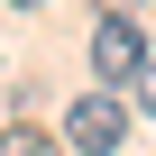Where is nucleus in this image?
<instances>
[{
	"label": "nucleus",
	"mask_w": 156,
	"mask_h": 156,
	"mask_svg": "<svg viewBox=\"0 0 156 156\" xmlns=\"http://www.w3.org/2000/svg\"><path fill=\"white\" fill-rule=\"evenodd\" d=\"M147 28L129 19V9H101L92 19V73H101V83H138V73H147Z\"/></svg>",
	"instance_id": "nucleus-1"
},
{
	"label": "nucleus",
	"mask_w": 156,
	"mask_h": 156,
	"mask_svg": "<svg viewBox=\"0 0 156 156\" xmlns=\"http://www.w3.org/2000/svg\"><path fill=\"white\" fill-rule=\"evenodd\" d=\"M110 9H138V0H110Z\"/></svg>",
	"instance_id": "nucleus-6"
},
{
	"label": "nucleus",
	"mask_w": 156,
	"mask_h": 156,
	"mask_svg": "<svg viewBox=\"0 0 156 156\" xmlns=\"http://www.w3.org/2000/svg\"><path fill=\"white\" fill-rule=\"evenodd\" d=\"M138 110L156 119V55H147V73H138Z\"/></svg>",
	"instance_id": "nucleus-4"
},
{
	"label": "nucleus",
	"mask_w": 156,
	"mask_h": 156,
	"mask_svg": "<svg viewBox=\"0 0 156 156\" xmlns=\"http://www.w3.org/2000/svg\"><path fill=\"white\" fill-rule=\"evenodd\" d=\"M119 138H129V110H119V92H101V83H92L83 101L64 110V147H83V156H110Z\"/></svg>",
	"instance_id": "nucleus-2"
},
{
	"label": "nucleus",
	"mask_w": 156,
	"mask_h": 156,
	"mask_svg": "<svg viewBox=\"0 0 156 156\" xmlns=\"http://www.w3.org/2000/svg\"><path fill=\"white\" fill-rule=\"evenodd\" d=\"M9 9H46V0H9Z\"/></svg>",
	"instance_id": "nucleus-5"
},
{
	"label": "nucleus",
	"mask_w": 156,
	"mask_h": 156,
	"mask_svg": "<svg viewBox=\"0 0 156 156\" xmlns=\"http://www.w3.org/2000/svg\"><path fill=\"white\" fill-rule=\"evenodd\" d=\"M0 156H55L46 129H0Z\"/></svg>",
	"instance_id": "nucleus-3"
}]
</instances>
